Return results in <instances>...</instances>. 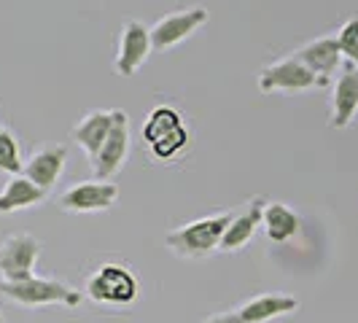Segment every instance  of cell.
<instances>
[{"label":"cell","mask_w":358,"mask_h":323,"mask_svg":"<svg viewBox=\"0 0 358 323\" xmlns=\"http://www.w3.org/2000/svg\"><path fill=\"white\" fill-rule=\"evenodd\" d=\"M356 113H358V68L348 62L345 71L334 81L329 127L331 129H348V127L353 124Z\"/></svg>","instance_id":"11"},{"label":"cell","mask_w":358,"mask_h":323,"mask_svg":"<svg viewBox=\"0 0 358 323\" xmlns=\"http://www.w3.org/2000/svg\"><path fill=\"white\" fill-rule=\"evenodd\" d=\"M299 307V299L288 296V294H262L251 302L240 307V318L243 323H267L272 318H280V315H288Z\"/></svg>","instance_id":"16"},{"label":"cell","mask_w":358,"mask_h":323,"mask_svg":"<svg viewBox=\"0 0 358 323\" xmlns=\"http://www.w3.org/2000/svg\"><path fill=\"white\" fill-rule=\"evenodd\" d=\"M65 159H68V148L65 145H43L38 148L30 159L24 162L22 175L41 186L43 192H49L54 183L59 180L62 170H65Z\"/></svg>","instance_id":"13"},{"label":"cell","mask_w":358,"mask_h":323,"mask_svg":"<svg viewBox=\"0 0 358 323\" xmlns=\"http://www.w3.org/2000/svg\"><path fill=\"white\" fill-rule=\"evenodd\" d=\"M154 52L151 46V30L143 22L129 19L122 27V41H119V54H116V73L119 76H135L138 68L148 59V54Z\"/></svg>","instance_id":"10"},{"label":"cell","mask_w":358,"mask_h":323,"mask_svg":"<svg viewBox=\"0 0 358 323\" xmlns=\"http://www.w3.org/2000/svg\"><path fill=\"white\" fill-rule=\"evenodd\" d=\"M0 323H3V315H0Z\"/></svg>","instance_id":"22"},{"label":"cell","mask_w":358,"mask_h":323,"mask_svg":"<svg viewBox=\"0 0 358 323\" xmlns=\"http://www.w3.org/2000/svg\"><path fill=\"white\" fill-rule=\"evenodd\" d=\"M0 294L22 307H46V305H68L76 307L84 294L78 288L68 286L62 280H52V278H27V280H17V283H3L0 280Z\"/></svg>","instance_id":"2"},{"label":"cell","mask_w":358,"mask_h":323,"mask_svg":"<svg viewBox=\"0 0 358 323\" xmlns=\"http://www.w3.org/2000/svg\"><path fill=\"white\" fill-rule=\"evenodd\" d=\"M43 199H46V192L41 186H36L24 175H14L0 192V213L27 210V208H36L38 202H43Z\"/></svg>","instance_id":"18"},{"label":"cell","mask_w":358,"mask_h":323,"mask_svg":"<svg viewBox=\"0 0 358 323\" xmlns=\"http://www.w3.org/2000/svg\"><path fill=\"white\" fill-rule=\"evenodd\" d=\"M337 43H340V54L358 68V17L348 19L337 33Z\"/></svg>","instance_id":"20"},{"label":"cell","mask_w":358,"mask_h":323,"mask_svg":"<svg viewBox=\"0 0 358 323\" xmlns=\"http://www.w3.org/2000/svg\"><path fill=\"white\" fill-rule=\"evenodd\" d=\"M138 291V278L124 264H100L87 280V296L97 305H132Z\"/></svg>","instance_id":"4"},{"label":"cell","mask_w":358,"mask_h":323,"mask_svg":"<svg viewBox=\"0 0 358 323\" xmlns=\"http://www.w3.org/2000/svg\"><path fill=\"white\" fill-rule=\"evenodd\" d=\"M208 19H210V14H208L205 6H192V8H183V11L162 17L151 27V46H154V52H164V49L178 46L180 41H186L192 33H197Z\"/></svg>","instance_id":"7"},{"label":"cell","mask_w":358,"mask_h":323,"mask_svg":"<svg viewBox=\"0 0 358 323\" xmlns=\"http://www.w3.org/2000/svg\"><path fill=\"white\" fill-rule=\"evenodd\" d=\"M294 57L305 65L307 71H313L323 84H329V76L340 71L342 65V54H340V43H337V36H321L315 41H310L305 46H299Z\"/></svg>","instance_id":"12"},{"label":"cell","mask_w":358,"mask_h":323,"mask_svg":"<svg viewBox=\"0 0 358 323\" xmlns=\"http://www.w3.org/2000/svg\"><path fill=\"white\" fill-rule=\"evenodd\" d=\"M299 215L294 213L283 202H267L264 205V215H262V229L272 243H288L299 234Z\"/></svg>","instance_id":"17"},{"label":"cell","mask_w":358,"mask_h":323,"mask_svg":"<svg viewBox=\"0 0 358 323\" xmlns=\"http://www.w3.org/2000/svg\"><path fill=\"white\" fill-rule=\"evenodd\" d=\"M113 127V110H90L78 124L73 127V141L87 151L90 162L97 159L100 148L110 135Z\"/></svg>","instance_id":"15"},{"label":"cell","mask_w":358,"mask_h":323,"mask_svg":"<svg viewBox=\"0 0 358 323\" xmlns=\"http://www.w3.org/2000/svg\"><path fill=\"white\" fill-rule=\"evenodd\" d=\"M22 167H24V159L19 151V141L11 129L0 127V173H8L14 178V175H22Z\"/></svg>","instance_id":"19"},{"label":"cell","mask_w":358,"mask_h":323,"mask_svg":"<svg viewBox=\"0 0 358 323\" xmlns=\"http://www.w3.org/2000/svg\"><path fill=\"white\" fill-rule=\"evenodd\" d=\"M232 213H218L183 224L178 229L167 232L164 245L180 259H202L221 245V237L227 232V227L232 224Z\"/></svg>","instance_id":"1"},{"label":"cell","mask_w":358,"mask_h":323,"mask_svg":"<svg viewBox=\"0 0 358 323\" xmlns=\"http://www.w3.org/2000/svg\"><path fill=\"white\" fill-rule=\"evenodd\" d=\"M127 154H129V119H127L124 110L116 108V110H113L110 135H108V141L103 143V148H100L97 159L92 162L97 180L113 178V175L122 170V164L127 162Z\"/></svg>","instance_id":"9"},{"label":"cell","mask_w":358,"mask_h":323,"mask_svg":"<svg viewBox=\"0 0 358 323\" xmlns=\"http://www.w3.org/2000/svg\"><path fill=\"white\" fill-rule=\"evenodd\" d=\"M205 323H243L240 318V313L232 310V313H221V315H213V318H208Z\"/></svg>","instance_id":"21"},{"label":"cell","mask_w":358,"mask_h":323,"mask_svg":"<svg viewBox=\"0 0 358 323\" xmlns=\"http://www.w3.org/2000/svg\"><path fill=\"white\" fill-rule=\"evenodd\" d=\"M119 199V186L110 180H84L71 186L62 197H59V208L65 213H97V210H108L113 208Z\"/></svg>","instance_id":"8"},{"label":"cell","mask_w":358,"mask_h":323,"mask_svg":"<svg viewBox=\"0 0 358 323\" xmlns=\"http://www.w3.org/2000/svg\"><path fill=\"white\" fill-rule=\"evenodd\" d=\"M143 141L157 159H173L189 145V129L176 108L157 106L143 124Z\"/></svg>","instance_id":"3"},{"label":"cell","mask_w":358,"mask_h":323,"mask_svg":"<svg viewBox=\"0 0 358 323\" xmlns=\"http://www.w3.org/2000/svg\"><path fill=\"white\" fill-rule=\"evenodd\" d=\"M264 205H267V199L264 197H256L251 199L248 205H245V210L240 215H234L232 224L227 227V232L221 237V245H218V251H240L243 245H248L251 243V237L256 234V229L262 227V215H264Z\"/></svg>","instance_id":"14"},{"label":"cell","mask_w":358,"mask_h":323,"mask_svg":"<svg viewBox=\"0 0 358 323\" xmlns=\"http://www.w3.org/2000/svg\"><path fill=\"white\" fill-rule=\"evenodd\" d=\"M313 87H326V84L313 71H307L296 57L278 59L259 73V89L264 94L269 92H305Z\"/></svg>","instance_id":"6"},{"label":"cell","mask_w":358,"mask_h":323,"mask_svg":"<svg viewBox=\"0 0 358 323\" xmlns=\"http://www.w3.org/2000/svg\"><path fill=\"white\" fill-rule=\"evenodd\" d=\"M41 256V240L33 234H11L0 243V280L17 283L27 280L36 272V261Z\"/></svg>","instance_id":"5"}]
</instances>
